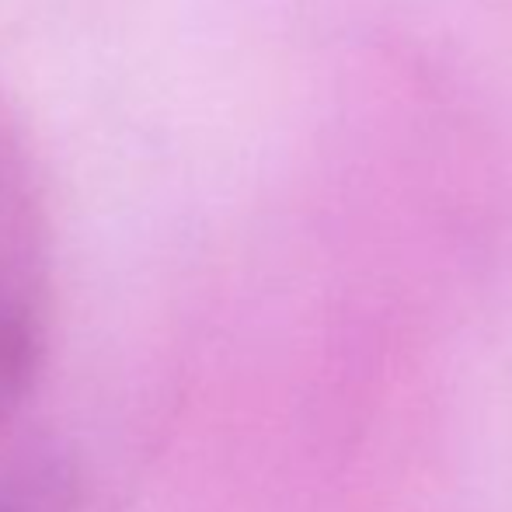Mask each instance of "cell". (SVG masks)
<instances>
[{"label":"cell","instance_id":"6da1fadb","mask_svg":"<svg viewBox=\"0 0 512 512\" xmlns=\"http://www.w3.org/2000/svg\"><path fill=\"white\" fill-rule=\"evenodd\" d=\"M39 370V331L14 304H0V418L25 401Z\"/></svg>","mask_w":512,"mask_h":512},{"label":"cell","instance_id":"7a4b0ae2","mask_svg":"<svg viewBox=\"0 0 512 512\" xmlns=\"http://www.w3.org/2000/svg\"><path fill=\"white\" fill-rule=\"evenodd\" d=\"M0 512H74V478L56 464L28 467L0 485Z\"/></svg>","mask_w":512,"mask_h":512}]
</instances>
